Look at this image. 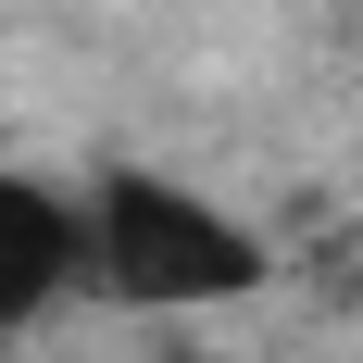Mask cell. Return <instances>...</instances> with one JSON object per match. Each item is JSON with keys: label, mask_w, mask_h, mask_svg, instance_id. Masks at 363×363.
I'll return each instance as SVG.
<instances>
[{"label": "cell", "mask_w": 363, "mask_h": 363, "mask_svg": "<svg viewBox=\"0 0 363 363\" xmlns=\"http://www.w3.org/2000/svg\"><path fill=\"white\" fill-rule=\"evenodd\" d=\"M88 251H101V276L125 301H225V289L263 276L251 225H225L213 201H188V188H163V176H113Z\"/></svg>", "instance_id": "cell-1"}, {"label": "cell", "mask_w": 363, "mask_h": 363, "mask_svg": "<svg viewBox=\"0 0 363 363\" xmlns=\"http://www.w3.org/2000/svg\"><path fill=\"white\" fill-rule=\"evenodd\" d=\"M75 251H88V225L50 201V188H26V176H0V326H26L38 301L75 276Z\"/></svg>", "instance_id": "cell-2"}]
</instances>
